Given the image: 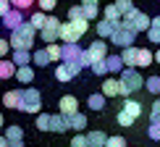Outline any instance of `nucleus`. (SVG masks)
<instances>
[{
    "label": "nucleus",
    "mask_w": 160,
    "mask_h": 147,
    "mask_svg": "<svg viewBox=\"0 0 160 147\" xmlns=\"http://www.w3.org/2000/svg\"><path fill=\"white\" fill-rule=\"evenodd\" d=\"M34 37H37V29L29 21H21L16 29L11 32L8 42H11L13 50H32V48H34Z\"/></svg>",
    "instance_id": "f257e3e1"
},
{
    "label": "nucleus",
    "mask_w": 160,
    "mask_h": 147,
    "mask_svg": "<svg viewBox=\"0 0 160 147\" xmlns=\"http://www.w3.org/2000/svg\"><path fill=\"white\" fill-rule=\"evenodd\" d=\"M21 113H42V95L34 89V87H24L21 89V105H18Z\"/></svg>",
    "instance_id": "f03ea898"
},
{
    "label": "nucleus",
    "mask_w": 160,
    "mask_h": 147,
    "mask_svg": "<svg viewBox=\"0 0 160 147\" xmlns=\"http://www.w3.org/2000/svg\"><path fill=\"white\" fill-rule=\"evenodd\" d=\"M150 21H152V18L144 11H139V8H131L129 13H123V18H121V24L129 26V29H134V32H147L150 29Z\"/></svg>",
    "instance_id": "7ed1b4c3"
},
{
    "label": "nucleus",
    "mask_w": 160,
    "mask_h": 147,
    "mask_svg": "<svg viewBox=\"0 0 160 147\" xmlns=\"http://www.w3.org/2000/svg\"><path fill=\"white\" fill-rule=\"evenodd\" d=\"M118 82L129 89V95H134L137 89H142V87H144V79H142V74H139L137 68H123L121 74H118Z\"/></svg>",
    "instance_id": "20e7f679"
},
{
    "label": "nucleus",
    "mask_w": 160,
    "mask_h": 147,
    "mask_svg": "<svg viewBox=\"0 0 160 147\" xmlns=\"http://www.w3.org/2000/svg\"><path fill=\"white\" fill-rule=\"evenodd\" d=\"M134 37H137V32L121 24V26H118V29H116V32L110 34V42H113V45H118V48H131Z\"/></svg>",
    "instance_id": "39448f33"
},
{
    "label": "nucleus",
    "mask_w": 160,
    "mask_h": 147,
    "mask_svg": "<svg viewBox=\"0 0 160 147\" xmlns=\"http://www.w3.org/2000/svg\"><path fill=\"white\" fill-rule=\"evenodd\" d=\"M79 55H82L79 42H63L61 45V63H76Z\"/></svg>",
    "instance_id": "423d86ee"
},
{
    "label": "nucleus",
    "mask_w": 160,
    "mask_h": 147,
    "mask_svg": "<svg viewBox=\"0 0 160 147\" xmlns=\"http://www.w3.org/2000/svg\"><path fill=\"white\" fill-rule=\"evenodd\" d=\"M76 110H79V100L74 95H63L61 100H58V113H63V116H74Z\"/></svg>",
    "instance_id": "0eeeda50"
},
{
    "label": "nucleus",
    "mask_w": 160,
    "mask_h": 147,
    "mask_svg": "<svg viewBox=\"0 0 160 147\" xmlns=\"http://www.w3.org/2000/svg\"><path fill=\"white\" fill-rule=\"evenodd\" d=\"M121 61H123V68H139V48H123L121 50Z\"/></svg>",
    "instance_id": "6e6552de"
},
{
    "label": "nucleus",
    "mask_w": 160,
    "mask_h": 147,
    "mask_svg": "<svg viewBox=\"0 0 160 147\" xmlns=\"http://www.w3.org/2000/svg\"><path fill=\"white\" fill-rule=\"evenodd\" d=\"M87 53H89L92 63L95 61H105V55H108V42H102V39L97 37V42H92L89 48H87Z\"/></svg>",
    "instance_id": "1a4fd4ad"
},
{
    "label": "nucleus",
    "mask_w": 160,
    "mask_h": 147,
    "mask_svg": "<svg viewBox=\"0 0 160 147\" xmlns=\"http://www.w3.org/2000/svg\"><path fill=\"white\" fill-rule=\"evenodd\" d=\"M71 124H68V116H63V113H55V116H50V131H55V134H63V131H68Z\"/></svg>",
    "instance_id": "9d476101"
},
{
    "label": "nucleus",
    "mask_w": 160,
    "mask_h": 147,
    "mask_svg": "<svg viewBox=\"0 0 160 147\" xmlns=\"http://www.w3.org/2000/svg\"><path fill=\"white\" fill-rule=\"evenodd\" d=\"M58 34H61V42H79V37H82V34L76 32V26L71 24V21H63Z\"/></svg>",
    "instance_id": "9b49d317"
},
{
    "label": "nucleus",
    "mask_w": 160,
    "mask_h": 147,
    "mask_svg": "<svg viewBox=\"0 0 160 147\" xmlns=\"http://www.w3.org/2000/svg\"><path fill=\"white\" fill-rule=\"evenodd\" d=\"M21 21H24V11H18V8H11V11L3 16V26H8L11 32L16 29V26L21 24Z\"/></svg>",
    "instance_id": "f8f14e48"
},
{
    "label": "nucleus",
    "mask_w": 160,
    "mask_h": 147,
    "mask_svg": "<svg viewBox=\"0 0 160 147\" xmlns=\"http://www.w3.org/2000/svg\"><path fill=\"white\" fill-rule=\"evenodd\" d=\"M13 79H16L18 84H32L34 82V68H32V66H18L16 74H13Z\"/></svg>",
    "instance_id": "ddd939ff"
},
{
    "label": "nucleus",
    "mask_w": 160,
    "mask_h": 147,
    "mask_svg": "<svg viewBox=\"0 0 160 147\" xmlns=\"http://www.w3.org/2000/svg\"><path fill=\"white\" fill-rule=\"evenodd\" d=\"M102 95L105 97H118V95H121V82H118V79H105V82H102Z\"/></svg>",
    "instance_id": "4468645a"
},
{
    "label": "nucleus",
    "mask_w": 160,
    "mask_h": 147,
    "mask_svg": "<svg viewBox=\"0 0 160 147\" xmlns=\"http://www.w3.org/2000/svg\"><path fill=\"white\" fill-rule=\"evenodd\" d=\"M3 105H5V108L18 110V105H21V89H8L3 95Z\"/></svg>",
    "instance_id": "2eb2a0df"
},
{
    "label": "nucleus",
    "mask_w": 160,
    "mask_h": 147,
    "mask_svg": "<svg viewBox=\"0 0 160 147\" xmlns=\"http://www.w3.org/2000/svg\"><path fill=\"white\" fill-rule=\"evenodd\" d=\"M116 29H118V26L113 24V21H108V18H100V21H97V37L100 39H110V34Z\"/></svg>",
    "instance_id": "dca6fc26"
},
{
    "label": "nucleus",
    "mask_w": 160,
    "mask_h": 147,
    "mask_svg": "<svg viewBox=\"0 0 160 147\" xmlns=\"http://www.w3.org/2000/svg\"><path fill=\"white\" fill-rule=\"evenodd\" d=\"M105 142H108V134L100 131V129H95V131L87 134V147H105Z\"/></svg>",
    "instance_id": "f3484780"
},
{
    "label": "nucleus",
    "mask_w": 160,
    "mask_h": 147,
    "mask_svg": "<svg viewBox=\"0 0 160 147\" xmlns=\"http://www.w3.org/2000/svg\"><path fill=\"white\" fill-rule=\"evenodd\" d=\"M121 110H126L129 116L139 118V116H142V103H137L134 97H123V108H121Z\"/></svg>",
    "instance_id": "a211bd4d"
},
{
    "label": "nucleus",
    "mask_w": 160,
    "mask_h": 147,
    "mask_svg": "<svg viewBox=\"0 0 160 147\" xmlns=\"http://www.w3.org/2000/svg\"><path fill=\"white\" fill-rule=\"evenodd\" d=\"M102 18H108V21H113L116 26H121V11L116 8V3H110V5H105V11H102Z\"/></svg>",
    "instance_id": "6ab92c4d"
},
{
    "label": "nucleus",
    "mask_w": 160,
    "mask_h": 147,
    "mask_svg": "<svg viewBox=\"0 0 160 147\" xmlns=\"http://www.w3.org/2000/svg\"><path fill=\"white\" fill-rule=\"evenodd\" d=\"M32 63H37L39 68L50 66L52 61H50V55H48V48H39V50H34V53H32Z\"/></svg>",
    "instance_id": "aec40b11"
},
{
    "label": "nucleus",
    "mask_w": 160,
    "mask_h": 147,
    "mask_svg": "<svg viewBox=\"0 0 160 147\" xmlns=\"http://www.w3.org/2000/svg\"><path fill=\"white\" fill-rule=\"evenodd\" d=\"M11 61H13L16 68H18V66H29V63H32V50H13V58H11Z\"/></svg>",
    "instance_id": "412c9836"
},
{
    "label": "nucleus",
    "mask_w": 160,
    "mask_h": 147,
    "mask_svg": "<svg viewBox=\"0 0 160 147\" xmlns=\"http://www.w3.org/2000/svg\"><path fill=\"white\" fill-rule=\"evenodd\" d=\"M105 66H108V74H121L123 71L121 55H105Z\"/></svg>",
    "instance_id": "4be33fe9"
},
{
    "label": "nucleus",
    "mask_w": 160,
    "mask_h": 147,
    "mask_svg": "<svg viewBox=\"0 0 160 147\" xmlns=\"http://www.w3.org/2000/svg\"><path fill=\"white\" fill-rule=\"evenodd\" d=\"M105 100H108V97H105L102 95V92H95V95H89V100H87V105H89V110H102L105 108Z\"/></svg>",
    "instance_id": "5701e85b"
},
{
    "label": "nucleus",
    "mask_w": 160,
    "mask_h": 147,
    "mask_svg": "<svg viewBox=\"0 0 160 147\" xmlns=\"http://www.w3.org/2000/svg\"><path fill=\"white\" fill-rule=\"evenodd\" d=\"M68 124H71V129H76V131H84V129H87V116L76 110L74 116H68Z\"/></svg>",
    "instance_id": "b1692460"
},
{
    "label": "nucleus",
    "mask_w": 160,
    "mask_h": 147,
    "mask_svg": "<svg viewBox=\"0 0 160 147\" xmlns=\"http://www.w3.org/2000/svg\"><path fill=\"white\" fill-rule=\"evenodd\" d=\"M155 63V53H152L150 48H139V66L142 68H147V66Z\"/></svg>",
    "instance_id": "393cba45"
},
{
    "label": "nucleus",
    "mask_w": 160,
    "mask_h": 147,
    "mask_svg": "<svg viewBox=\"0 0 160 147\" xmlns=\"http://www.w3.org/2000/svg\"><path fill=\"white\" fill-rule=\"evenodd\" d=\"M55 79L61 84H66V82H71V79H74V74H71V68L66 63H58V68H55Z\"/></svg>",
    "instance_id": "a878e982"
},
{
    "label": "nucleus",
    "mask_w": 160,
    "mask_h": 147,
    "mask_svg": "<svg viewBox=\"0 0 160 147\" xmlns=\"http://www.w3.org/2000/svg\"><path fill=\"white\" fill-rule=\"evenodd\" d=\"M13 74H16V66H13V61L0 58V79H13Z\"/></svg>",
    "instance_id": "bb28decb"
},
{
    "label": "nucleus",
    "mask_w": 160,
    "mask_h": 147,
    "mask_svg": "<svg viewBox=\"0 0 160 147\" xmlns=\"http://www.w3.org/2000/svg\"><path fill=\"white\" fill-rule=\"evenodd\" d=\"M5 139L8 142H16V139H24V129L18 124H13V126H5Z\"/></svg>",
    "instance_id": "cd10ccee"
},
{
    "label": "nucleus",
    "mask_w": 160,
    "mask_h": 147,
    "mask_svg": "<svg viewBox=\"0 0 160 147\" xmlns=\"http://www.w3.org/2000/svg\"><path fill=\"white\" fill-rule=\"evenodd\" d=\"M144 87H147L150 95L160 97V76H147V79H144Z\"/></svg>",
    "instance_id": "c85d7f7f"
},
{
    "label": "nucleus",
    "mask_w": 160,
    "mask_h": 147,
    "mask_svg": "<svg viewBox=\"0 0 160 147\" xmlns=\"http://www.w3.org/2000/svg\"><path fill=\"white\" fill-rule=\"evenodd\" d=\"M79 5H82V3H79ZM82 11H84L87 21H97V18H100V5H82Z\"/></svg>",
    "instance_id": "c756f323"
},
{
    "label": "nucleus",
    "mask_w": 160,
    "mask_h": 147,
    "mask_svg": "<svg viewBox=\"0 0 160 147\" xmlns=\"http://www.w3.org/2000/svg\"><path fill=\"white\" fill-rule=\"evenodd\" d=\"M39 39H42V42H58V39H61V34H58L55 29H39Z\"/></svg>",
    "instance_id": "7c9ffc66"
},
{
    "label": "nucleus",
    "mask_w": 160,
    "mask_h": 147,
    "mask_svg": "<svg viewBox=\"0 0 160 147\" xmlns=\"http://www.w3.org/2000/svg\"><path fill=\"white\" fill-rule=\"evenodd\" d=\"M45 21H48V13H42V11H37V13H34V16H32V18H29V24H32V26H34V29H37V32H39V29H42V26H45Z\"/></svg>",
    "instance_id": "2f4dec72"
},
{
    "label": "nucleus",
    "mask_w": 160,
    "mask_h": 147,
    "mask_svg": "<svg viewBox=\"0 0 160 147\" xmlns=\"http://www.w3.org/2000/svg\"><path fill=\"white\" fill-rule=\"evenodd\" d=\"M37 129L50 131V113H37Z\"/></svg>",
    "instance_id": "473e14b6"
},
{
    "label": "nucleus",
    "mask_w": 160,
    "mask_h": 147,
    "mask_svg": "<svg viewBox=\"0 0 160 147\" xmlns=\"http://www.w3.org/2000/svg\"><path fill=\"white\" fill-rule=\"evenodd\" d=\"M116 121H118V126H134V121H137V118H134V116H129L126 110H118Z\"/></svg>",
    "instance_id": "72a5a7b5"
},
{
    "label": "nucleus",
    "mask_w": 160,
    "mask_h": 147,
    "mask_svg": "<svg viewBox=\"0 0 160 147\" xmlns=\"http://www.w3.org/2000/svg\"><path fill=\"white\" fill-rule=\"evenodd\" d=\"M48 55H50L52 63H58V61H61V45H58V42H50V45H48Z\"/></svg>",
    "instance_id": "f704fd0d"
},
{
    "label": "nucleus",
    "mask_w": 160,
    "mask_h": 147,
    "mask_svg": "<svg viewBox=\"0 0 160 147\" xmlns=\"http://www.w3.org/2000/svg\"><path fill=\"white\" fill-rule=\"evenodd\" d=\"M89 68H92V74H95V76H105V74H108V66H105V61H95Z\"/></svg>",
    "instance_id": "c9c22d12"
},
{
    "label": "nucleus",
    "mask_w": 160,
    "mask_h": 147,
    "mask_svg": "<svg viewBox=\"0 0 160 147\" xmlns=\"http://www.w3.org/2000/svg\"><path fill=\"white\" fill-rule=\"evenodd\" d=\"M37 5H39V11H42V13H50V11H55L58 0H37Z\"/></svg>",
    "instance_id": "e433bc0d"
},
{
    "label": "nucleus",
    "mask_w": 160,
    "mask_h": 147,
    "mask_svg": "<svg viewBox=\"0 0 160 147\" xmlns=\"http://www.w3.org/2000/svg\"><path fill=\"white\" fill-rule=\"evenodd\" d=\"M105 147H126V139H123L121 134H113V137H108Z\"/></svg>",
    "instance_id": "4c0bfd02"
},
{
    "label": "nucleus",
    "mask_w": 160,
    "mask_h": 147,
    "mask_svg": "<svg viewBox=\"0 0 160 147\" xmlns=\"http://www.w3.org/2000/svg\"><path fill=\"white\" fill-rule=\"evenodd\" d=\"M79 18H84L82 5H71V8H68V21H79Z\"/></svg>",
    "instance_id": "58836bf2"
},
{
    "label": "nucleus",
    "mask_w": 160,
    "mask_h": 147,
    "mask_svg": "<svg viewBox=\"0 0 160 147\" xmlns=\"http://www.w3.org/2000/svg\"><path fill=\"white\" fill-rule=\"evenodd\" d=\"M34 5V0H11V8H18V11H26Z\"/></svg>",
    "instance_id": "ea45409f"
},
{
    "label": "nucleus",
    "mask_w": 160,
    "mask_h": 147,
    "mask_svg": "<svg viewBox=\"0 0 160 147\" xmlns=\"http://www.w3.org/2000/svg\"><path fill=\"white\" fill-rule=\"evenodd\" d=\"M147 137L155 139V142H160V124H150L147 126Z\"/></svg>",
    "instance_id": "a19ab883"
},
{
    "label": "nucleus",
    "mask_w": 160,
    "mask_h": 147,
    "mask_svg": "<svg viewBox=\"0 0 160 147\" xmlns=\"http://www.w3.org/2000/svg\"><path fill=\"white\" fill-rule=\"evenodd\" d=\"M116 8L121 11V16H123V13H129L131 8H134V3H131V0H116Z\"/></svg>",
    "instance_id": "79ce46f5"
},
{
    "label": "nucleus",
    "mask_w": 160,
    "mask_h": 147,
    "mask_svg": "<svg viewBox=\"0 0 160 147\" xmlns=\"http://www.w3.org/2000/svg\"><path fill=\"white\" fill-rule=\"evenodd\" d=\"M68 147H87V134H82V131H76V137L71 139Z\"/></svg>",
    "instance_id": "37998d69"
},
{
    "label": "nucleus",
    "mask_w": 160,
    "mask_h": 147,
    "mask_svg": "<svg viewBox=\"0 0 160 147\" xmlns=\"http://www.w3.org/2000/svg\"><path fill=\"white\" fill-rule=\"evenodd\" d=\"M42 29H55V32H61V21H58L55 16H48V21H45Z\"/></svg>",
    "instance_id": "c03bdc74"
},
{
    "label": "nucleus",
    "mask_w": 160,
    "mask_h": 147,
    "mask_svg": "<svg viewBox=\"0 0 160 147\" xmlns=\"http://www.w3.org/2000/svg\"><path fill=\"white\" fill-rule=\"evenodd\" d=\"M147 39H150V42H155V45H160V29L150 26V29H147Z\"/></svg>",
    "instance_id": "a18cd8bd"
},
{
    "label": "nucleus",
    "mask_w": 160,
    "mask_h": 147,
    "mask_svg": "<svg viewBox=\"0 0 160 147\" xmlns=\"http://www.w3.org/2000/svg\"><path fill=\"white\" fill-rule=\"evenodd\" d=\"M11 50H13V48H11V42H8V39H3V37H0V58H5V55H8Z\"/></svg>",
    "instance_id": "49530a36"
},
{
    "label": "nucleus",
    "mask_w": 160,
    "mask_h": 147,
    "mask_svg": "<svg viewBox=\"0 0 160 147\" xmlns=\"http://www.w3.org/2000/svg\"><path fill=\"white\" fill-rule=\"evenodd\" d=\"M79 63H82V68H89L92 66V58H89V53L82 50V55H79Z\"/></svg>",
    "instance_id": "de8ad7c7"
},
{
    "label": "nucleus",
    "mask_w": 160,
    "mask_h": 147,
    "mask_svg": "<svg viewBox=\"0 0 160 147\" xmlns=\"http://www.w3.org/2000/svg\"><path fill=\"white\" fill-rule=\"evenodd\" d=\"M8 11H11V3H8V0H0V18H3Z\"/></svg>",
    "instance_id": "09e8293b"
},
{
    "label": "nucleus",
    "mask_w": 160,
    "mask_h": 147,
    "mask_svg": "<svg viewBox=\"0 0 160 147\" xmlns=\"http://www.w3.org/2000/svg\"><path fill=\"white\" fill-rule=\"evenodd\" d=\"M150 116H160V97L152 103V108H150Z\"/></svg>",
    "instance_id": "8fccbe9b"
},
{
    "label": "nucleus",
    "mask_w": 160,
    "mask_h": 147,
    "mask_svg": "<svg viewBox=\"0 0 160 147\" xmlns=\"http://www.w3.org/2000/svg\"><path fill=\"white\" fill-rule=\"evenodd\" d=\"M8 147H24V139H16V142H8Z\"/></svg>",
    "instance_id": "3c124183"
},
{
    "label": "nucleus",
    "mask_w": 160,
    "mask_h": 147,
    "mask_svg": "<svg viewBox=\"0 0 160 147\" xmlns=\"http://www.w3.org/2000/svg\"><path fill=\"white\" fill-rule=\"evenodd\" d=\"M150 26H155V29H160V16H155V18H152V21H150Z\"/></svg>",
    "instance_id": "603ef678"
},
{
    "label": "nucleus",
    "mask_w": 160,
    "mask_h": 147,
    "mask_svg": "<svg viewBox=\"0 0 160 147\" xmlns=\"http://www.w3.org/2000/svg\"><path fill=\"white\" fill-rule=\"evenodd\" d=\"M100 0H82V5H97Z\"/></svg>",
    "instance_id": "864d4df0"
},
{
    "label": "nucleus",
    "mask_w": 160,
    "mask_h": 147,
    "mask_svg": "<svg viewBox=\"0 0 160 147\" xmlns=\"http://www.w3.org/2000/svg\"><path fill=\"white\" fill-rule=\"evenodd\" d=\"M150 124H160V116H150Z\"/></svg>",
    "instance_id": "5fc2aeb1"
},
{
    "label": "nucleus",
    "mask_w": 160,
    "mask_h": 147,
    "mask_svg": "<svg viewBox=\"0 0 160 147\" xmlns=\"http://www.w3.org/2000/svg\"><path fill=\"white\" fill-rule=\"evenodd\" d=\"M0 147H8V139L5 137H0Z\"/></svg>",
    "instance_id": "6e6d98bb"
},
{
    "label": "nucleus",
    "mask_w": 160,
    "mask_h": 147,
    "mask_svg": "<svg viewBox=\"0 0 160 147\" xmlns=\"http://www.w3.org/2000/svg\"><path fill=\"white\" fill-rule=\"evenodd\" d=\"M155 63H160V50H158V53H155Z\"/></svg>",
    "instance_id": "4d7b16f0"
},
{
    "label": "nucleus",
    "mask_w": 160,
    "mask_h": 147,
    "mask_svg": "<svg viewBox=\"0 0 160 147\" xmlns=\"http://www.w3.org/2000/svg\"><path fill=\"white\" fill-rule=\"evenodd\" d=\"M3 124H5V121H3V113H0V129H3Z\"/></svg>",
    "instance_id": "13d9d810"
},
{
    "label": "nucleus",
    "mask_w": 160,
    "mask_h": 147,
    "mask_svg": "<svg viewBox=\"0 0 160 147\" xmlns=\"http://www.w3.org/2000/svg\"><path fill=\"white\" fill-rule=\"evenodd\" d=\"M0 24H3V18H0Z\"/></svg>",
    "instance_id": "bf43d9fd"
},
{
    "label": "nucleus",
    "mask_w": 160,
    "mask_h": 147,
    "mask_svg": "<svg viewBox=\"0 0 160 147\" xmlns=\"http://www.w3.org/2000/svg\"><path fill=\"white\" fill-rule=\"evenodd\" d=\"M8 3H11V0H8Z\"/></svg>",
    "instance_id": "052dcab7"
}]
</instances>
